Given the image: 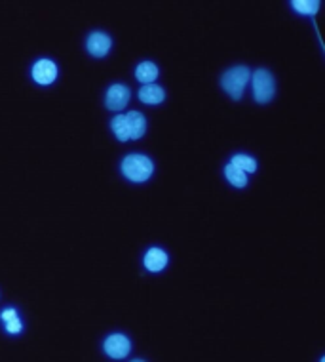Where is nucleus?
I'll return each instance as SVG.
<instances>
[{
    "instance_id": "1",
    "label": "nucleus",
    "mask_w": 325,
    "mask_h": 362,
    "mask_svg": "<svg viewBox=\"0 0 325 362\" xmlns=\"http://www.w3.org/2000/svg\"><path fill=\"white\" fill-rule=\"evenodd\" d=\"M154 172V164L149 156L145 155H128L122 160V174L130 181L135 183H143L152 175Z\"/></svg>"
},
{
    "instance_id": "2",
    "label": "nucleus",
    "mask_w": 325,
    "mask_h": 362,
    "mask_svg": "<svg viewBox=\"0 0 325 362\" xmlns=\"http://www.w3.org/2000/svg\"><path fill=\"white\" fill-rule=\"evenodd\" d=\"M250 82V69L240 65V67H234V69H228L221 78V86L225 88V92L234 100H240L244 95L245 84Z\"/></svg>"
},
{
    "instance_id": "3",
    "label": "nucleus",
    "mask_w": 325,
    "mask_h": 362,
    "mask_svg": "<svg viewBox=\"0 0 325 362\" xmlns=\"http://www.w3.org/2000/svg\"><path fill=\"white\" fill-rule=\"evenodd\" d=\"M276 94V82L266 69L253 73V95L257 103H269Z\"/></svg>"
},
{
    "instance_id": "4",
    "label": "nucleus",
    "mask_w": 325,
    "mask_h": 362,
    "mask_svg": "<svg viewBox=\"0 0 325 362\" xmlns=\"http://www.w3.org/2000/svg\"><path fill=\"white\" fill-rule=\"evenodd\" d=\"M103 349L111 358H125V356L130 355V351H132V341L124 336V334H111V336L106 337L105 344H103Z\"/></svg>"
},
{
    "instance_id": "5",
    "label": "nucleus",
    "mask_w": 325,
    "mask_h": 362,
    "mask_svg": "<svg viewBox=\"0 0 325 362\" xmlns=\"http://www.w3.org/2000/svg\"><path fill=\"white\" fill-rule=\"evenodd\" d=\"M32 78L42 84V86H48L57 78V65L50 59H40V62L35 63L32 67Z\"/></svg>"
},
{
    "instance_id": "6",
    "label": "nucleus",
    "mask_w": 325,
    "mask_h": 362,
    "mask_svg": "<svg viewBox=\"0 0 325 362\" xmlns=\"http://www.w3.org/2000/svg\"><path fill=\"white\" fill-rule=\"evenodd\" d=\"M106 107L113 111H122L130 103V88L124 84H114L106 92Z\"/></svg>"
},
{
    "instance_id": "7",
    "label": "nucleus",
    "mask_w": 325,
    "mask_h": 362,
    "mask_svg": "<svg viewBox=\"0 0 325 362\" xmlns=\"http://www.w3.org/2000/svg\"><path fill=\"white\" fill-rule=\"evenodd\" d=\"M86 46H88V52L92 54V56L105 57L106 54L111 52L113 40H111V37H109V35H105V33L95 31L88 37V42H86Z\"/></svg>"
},
{
    "instance_id": "8",
    "label": "nucleus",
    "mask_w": 325,
    "mask_h": 362,
    "mask_svg": "<svg viewBox=\"0 0 325 362\" xmlns=\"http://www.w3.org/2000/svg\"><path fill=\"white\" fill-rule=\"evenodd\" d=\"M125 117V124H128V130H130V139H141L145 136V130H147V120L141 112L130 111Z\"/></svg>"
},
{
    "instance_id": "9",
    "label": "nucleus",
    "mask_w": 325,
    "mask_h": 362,
    "mask_svg": "<svg viewBox=\"0 0 325 362\" xmlns=\"http://www.w3.org/2000/svg\"><path fill=\"white\" fill-rule=\"evenodd\" d=\"M168 265V254L160 248H150L145 256V267L149 269L150 273H160L164 267Z\"/></svg>"
},
{
    "instance_id": "10",
    "label": "nucleus",
    "mask_w": 325,
    "mask_h": 362,
    "mask_svg": "<svg viewBox=\"0 0 325 362\" xmlns=\"http://www.w3.org/2000/svg\"><path fill=\"white\" fill-rule=\"evenodd\" d=\"M166 94H164V90L157 84H145L141 90H139V100L147 103V105H158V103H162Z\"/></svg>"
},
{
    "instance_id": "11",
    "label": "nucleus",
    "mask_w": 325,
    "mask_h": 362,
    "mask_svg": "<svg viewBox=\"0 0 325 362\" xmlns=\"http://www.w3.org/2000/svg\"><path fill=\"white\" fill-rule=\"evenodd\" d=\"M158 75H160L158 67L152 62L139 63L137 69H135V76H137L139 82H143V86L145 84H152L158 78Z\"/></svg>"
},
{
    "instance_id": "12",
    "label": "nucleus",
    "mask_w": 325,
    "mask_h": 362,
    "mask_svg": "<svg viewBox=\"0 0 325 362\" xmlns=\"http://www.w3.org/2000/svg\"><path fill=\"white\" fill-rule=\"evenodd\" d=\"M0 317H2L4 325H6V332H10V334H19V332L23 330V325L18 319V311L16 309H4Z\"/></svg>"
},
{
    "instance_id": "13",
    "label": "nucleus",
    "mask_w": 325,
    "mask_h": 362,
    "mask_svg": "<svg viewBox=\"0 0 325 362\" xmlns=\"http://www.w3.org/2000/svg\"><path fill=\"white\" fill-rule=\"evenodd\" d=\"M225 175L234 187H245L247 185V174L242 172L240 168H236V166H232V164H228L225 168Z\"/></svg>"
},
{
    "instance_id": "14",
    "label": "nucleus",
    "mask_w": 325,
    "mask_h": 362,
    "mask_svg": "<svg viewBox=\"0 0 325 362\" xmlns=\"http://www.w3.org/2000/svg\"><path fill=\"white\" fill-rule=\"evenodd\" d=\"M291 6L295 8V12L302 16H314L319 10V2L318 0H293Z\"/></svg>"
},
{
    "instance_id": "15",
    "label": "nucleus",
    "mask_w": 325,
    "mask_h": 362,
    "mask_svg": "<svg viewBox=\"0 0 325 362\" xmlns=\"http://www.w3.org/2000/svg\"><path fill=\"white\" fill-rule=\"evenodd\" d=\"M231 164L242 170V172H245V174H251V172H255L257 170L255 158H251L250 155H236L231 160Z\"/></svg>"
},
{
    "instance_id": "16",
    "label": "nucleus",
    "mask_w": 325,
    "mask_h": 362,
    "mask_svg": "<svg viewBox=\"0 0 325 362\" xmlns=\"http://www.w3.org/2000/svg\"><path fill=\"white\" fill-rule=\"evenodd\" d=\"M113 132L116 134V138L120 141H128L130 139V130H128V124H125V117L124 115H118L113 119Z\"/></svg>"
},
{
    "instance_id": "17",
    "label": "nucleus",
    "mask_w": 325,
    "mask_h": 362,
    "mask_svg": "<svg viewBox=\"0 0 325 362\" xmlns=\"http://www.w3.org/2000/svg\"><path fill=\"white\" fill-rule=\"evenodd\" d=\"M132 362H145V361H141V358H137V361H132Z\"/></svg>"
},
{
    "instance_id": "18",
    "label": "nucleus",
    "mask_w": 325,
    "mask_h": 362,
    "mask_svg": "<svg viewBox=\"0 0 325 362\" xmlns=\"http://www.w3.org/2000/svg\"><path fill=\"white\" fill-rule=\"evenodd\" d=\"M319 362H325V356H321V361H319Z\"/></svg>"
}]
</instances>
